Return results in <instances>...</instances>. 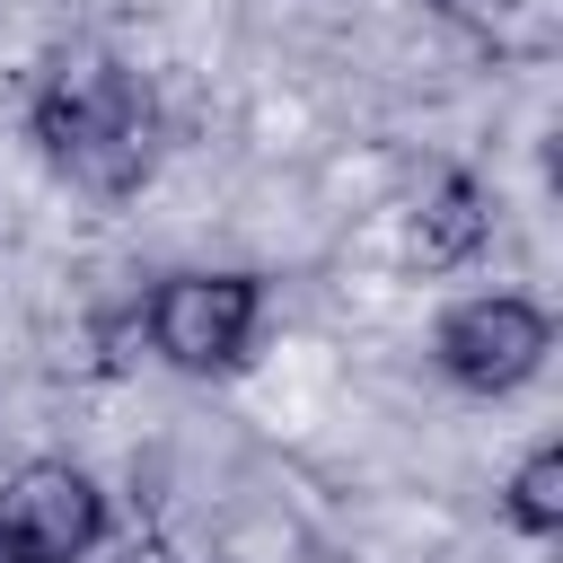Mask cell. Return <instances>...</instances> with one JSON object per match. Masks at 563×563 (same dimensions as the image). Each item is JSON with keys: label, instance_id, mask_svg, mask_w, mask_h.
I'll return each instance as SVG.
<instances>
[{"label": "cell", "instance_id": "1", "mask_svg": "<svg viewBox=\"0 0 563 563\" xmlns=\"http://www.w3.org/2000/svg\"><path fill=\"white\" fill-rule=\"evenodd\" d=\"M35 141L44 158L88 194H132L150 176V97L114 53H62L35 79Z\"/></svg>", "mask_w": 563, "mask_h": 563}, {"label": "cell", "instance_id": "2", "mask_svg": "<svg viewBox=\"0 0 563 563\" xmlns=\"http://www.w3.org/2000/svg\"><path fill=\"white\" fill-rule=\"evenodd\" d=\"M150 343L167 369L185 378H211V369H238L255 325H264V282L255 273H167L141 308Z\"/></svg>", "mask_w": 563, "mask_h": 563}, {"label": "cell", "instance_id": "3", "mask_svg": "<svg viewBox=\"0 0 563 563\" xmlns=\"http://www.w3.org/2000/svg\"><path fill=\"white\" fill-rule=\"evenodd\" d=\"M431 352H440V369H449L466 396H510V387H528V378L545 369L554 317H545L537 299H519V290H475V299H457V308L440 317Z\"/></svg>", "mask_w": 563, "mask_h": 563}, {"label": "cell", "instance_id": "4", "mask_svg": "<svg viewBox=\"0 0 563 563\" xmlns=\"http://www.w3.org/2000/svg\"><path fill=\"white\" fill-rule=\"evenodd\" d=\"M0 528L18 537L26 563H88L97 537H106V493L70 457H26L0 484Z\"/></svg>", "mask_w": 563, "mask_h": 563}, {"label": "cell", "instance_id": "5", "mask_svg": "<svg viewBox=\"0 0 563 563\" xmlns=\"http://www.w3.org/2000/svg\"><path fill=\"white\" fill-rule=\"evenodd\" d=\"M475 246H484V194L466 176H440L431 202L413 211V255L422 264H466Z\"/></svg>", "mask_w": 563, "mask_h": 563}, {"label": "cell", "instance_id": "6", "mask_svg": "<svg viewBox=\"0 0 563 563\" xmlns=\"http://www.w3.org/2000/svg\"><path fill=\"white\" fill-rule=\"evenodd\" d=\"M501 510H510L519 537H554V528H563V440H537V449L510 466Z\"/></svg>", "mask_w": 563, "mask_h": 563}, {"label": "cell", "instance_id": "7", "mask_svg": "<svg viewBox=\"0 0 563 563\" xmlns=\"http://www.w3.org/2000/svg\"><path fill=\"white\" fill-rule=\"evenodd\" d=\"M0 563H26V554H18V537H9V528H0Z\"/></svg>", "mask_w": 563, "mask_h": 563}, {"label": "cell", "instance_id": "8", "mask_svg": "<svg viewBox=\"0 0 563 563\" xmlns=\"http://www.w3.org/2000/svg\"><path fill=\"white\" fill-rule=\"evenodd\" d=\"M150 563H158V554H150Z\"/></svg>", "mask_w": 563, "mask_h": 563}]
</instances>
